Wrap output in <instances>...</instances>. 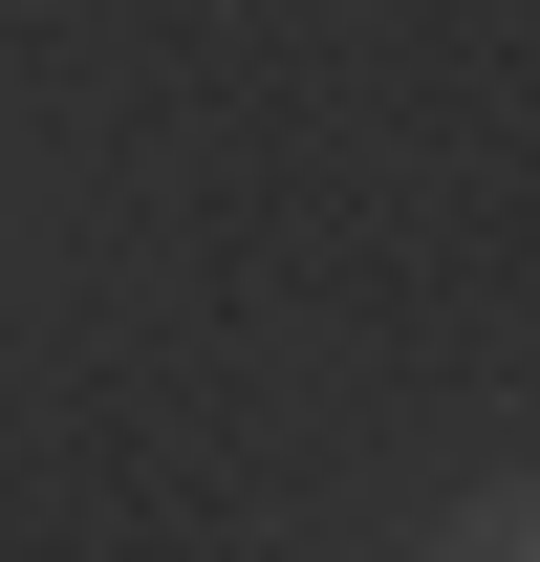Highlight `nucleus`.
Returning a JSON list of instances; mask_svg holds the SVG:
<instances>
[{"mask_svg":"<svg viewBox=\"0 0 540 562\" xmlns=\"http://www.w3.org/2000/svg\"><path fill=\"white\" fill-rule=\"evenodd\" d=\"M432 562H540V476H475L454 519H432Z\"/></svg>","mask_w":540,"mask_h":562,"instance_id":"f257e3e1","label":"nucleus"}]
</instances>
